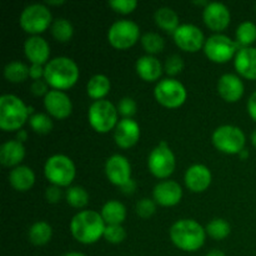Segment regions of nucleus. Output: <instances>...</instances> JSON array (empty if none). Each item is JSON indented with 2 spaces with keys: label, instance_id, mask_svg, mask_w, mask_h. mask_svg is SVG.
<instances>
[{
  "label": "nucleus",
  "instance_id": "nucleus-1",
  "mask_svg": "<svg viewBox=\"0 0 256 256\" xmlns=\"http://www.w3.org/2000/svg\"><path fill=\"white\" fill-rule=\"evenodd\" d=\"M105 222L102 214L94 210H82L70 222L72 236L82 244H94L104 235Z\"/></svg>",
  "mask_w": 256,
  "mask_h": 256
},
{
  "label": "nucleus",
  "instance_id": "nucleus-2",
  "mask_svg": "<svg viewBox=\"0 0 256 256\" xmlns=\"http://www.w3.org/2000/svg\"><path fill=\"white\" fill-rule=\"evenodd\" d=\"M206 230L192 219L178 220L170 228V239L184 252H196L204 245Z\"/></svg>",
  "mask_w": 256,
  "mask_h": 256
},
{
  "label": "nucleus",
  "instance_id": "nucleus-3",
  "mask_svg": "<svg viewBox=\"0 0 256 256\" xmlns=\"http://www.w3.org/2000/svg\"><path fill=\"white\" fill-rule=\"evenodd\" d=\"M79 69L72 59L68 56H56L49 60L44 66V79L56 90L69 89L76 82Z\"/></svg>",
  "mask_w": 256,
  "mask_h": 256
},
{
  "label": "nucleus",
  "instance_id": "nucleus-4",
  "mask_svg": "<svg viewBox=\"0 0 256 256\" xmlns=\"http://www.w3.org/2000/svg\"><path fill=\"white\" fill-rule=\"evenodd\" d=\"M28 106L20 98L4 94L0 98V128L5 132L19 130L28 119Z\"/></svg>",
  "mask_w": 256,
  "mask_h": 256
},
{
  "label": "nucleus",
  "instance_id": "nucleus-5",
  "mask_svg": "<svg viewBox=\"0 0 256 256\" xmlns=\"http://www.w3.org/2000/svg\"><path fill=\"white\" fill-rule=\"evenodd\" d=\"M44 174L52 185L68 186L75 178V165L66 155H52L45 162Z\"/></svg>",
  "mask_w": 256,
  "mask_h": 256
},
{
  "label": "nucleus",
  "instance_id": "nucleus-6",
  "mask_svg": "<svg viewBox=\"0 0 256 256\" xmlns=\"http://www.w3.org/2000/svg\"><path fill=\"white\" fill-rule=\"evenodd\" d=\"M118 109L109 100H95L89 106L88 118L89 122L98 132H108L116 126Z\"/></svg>",
  "mask_w": 256,
  "mask_h": 256
},
{
  "label": "nucleus",
  "instance_id": "nucleus-7",
  "mask_svg": "<svg viewBox=\"0 0 256 256\" xmlns=\"http://www.w3.org/2000/svg\"><path fill=\"white\" fill-rule=\"evenodd\" d=\"M212 144L225 154H239L245 146L244 132L235 125H222L212 132Z\"/></svg>",
  "mask_w": 256,
  "mask_h": 256
},
{
  "label": "nucleus",
  "instance_id": "nucleus-8",
  "mask_svg": "<svg viewBox=\"0 0 256 256\" xmlns=\"http://www.w3.org/2000/svg\"><path fill=\"white\" fill-rule=\"evenodd\" d=\"M20 26L30 34L38 35L48 29L52 22V12L44 4H30L22 9L19 18Z\"/></svg>",
  "mask_w": 256,
  "mask_h": 256
},
{
  "label": "nucleus",
  "instance_id": "nucleus-9",
  "mask_svg": "<svg viewBox=\"0 0 256 256\" xmlns=\"http://www.w3.org/2000/svg\"><path fill=\"white\" fill-rule=\"evenodd\" d=\"M139 25L129 19H120L112 22L108 30V40L116 49H128L139 39Z\"/></svg>",
  "mask_w": 256,
  "mask_h": 256
},
{
  "label": "nucleus",
  "instance_id": "nucleus-10",
  "mask_svg": "<svg viewBox=\"0 0 256 256\" xmlns=\"http://www.w3.org/2000/svg\"><path fill=\"white\" fill-rule=\"evenodd\" d=\"M204 52L215 62H226L239 52L236 42L224 34H214L205 40Z\"/></svg>",
  "mask_w": 256,
  "mask_h": 256
},
{
  "label": "nucleus",
  "instance_id": "nucleus-11",
  "mask_svg": "<svg viewBox=\"0 0 256 256\" xmlns=\"http://www.w3.org/2000/svg\"><path fill=\"white\" fill-rule=\"evenodd\" d=\"M158 102L166 108H178L186 100V89L176 79L166 78L160 80L154 89Z\"/></svg>",
  "mask_w": 256,
  "mask_h": 256
},
{
  "label": "nucleus",
  "instance_id": "nucleus-12",
  "mask_svg": "<svg viewBox=\"0 0 256 256\" xmlns=\"http://www.w3.org/2000/svg\"><path fill=\"white\" fill-rule=\"evenodd\" d=\"M149 170L160 179L170 176L175 169V155L169 146H160L152 150L148 158Z\"/></svg>",
  "mask_w": 256,
  "mask_h": 256
},
{
  "label": "nucleus",
  "instance_id": "nucleus-13",
  "mask_svg": "<svg viewBox=\"0 0 256 256\" xmlns=\"http://www.w3.org/2000/svg\"><path fill=\"white\" fill-rule=\"evenodd\" d=\"M172 35L178 46L185 52H195L205 44L204 32L194 24H180Z\"/></svg>",
  "mask_w": 256,
  "mask_h": 256
},
{
  "label": "nucleus",
  "instance_id": "nucleus-14",
  "mask_svg": "<svg viewBox=\"0 0 256 256\" xmlns=\"http://www.w3.org/2000/svg\"><path fill=\"white\" fill-rule=\"evenodd\" d=\"M105 174H106L110 182L122 186L128 180L132 179L130 178V175H132L130 162H128L124 155H112L110 158H108L106 162H105Z\"/></svg>",
  "mask_w": 256,
  "mask_h": 256
},
{
  "label": "nucleus",
  "instance_id": "nucleus-15",
  "mask_svg": "<svg viewBox=\"0 0 256 256\" xmlns=\"http://www.w3.org/2000/svg\"><path fill=\"white\" fill-rule=\"evenodd\" d=\"M44 105L48 112L58 119H65L72 114V100L62 90H49L44 96Z\"/></svg>",
  "mask_w": 256,
  "mask_h": 256
},
{
  "label": "nucleus",
  "instance_id": "nucleus-16",
  "mask_svg": "<svg viewBox=\"0 0 256 256\" xmlns=\"http://www.w3.org/2000/svg\"><path fill=\"white\" fill-rule=\"evenodd\" d=\"M202 18L208 26L215 32L224 30L230 22V12L222 2H212L205 5Z\"/></svg>",
  "mask_w": 256,
  "mask_h": 256
},
{
  "label": "nucleus",
  "instance_id": "nucleus-17",
  "mask_svg": "<svg viewBox=\"0 0 256 256\" xmlns=\"http://www.w3.org/2000/svg\"><path fill=\"white\" fill-rule=\"evenodd\" d=\"M152 196L155 202L162 206H174L182 200V189L174 180H164L155 185Z\"/></svg>",
  "mask_w": 256,
  "mask_h": 256
},
{
  "label": "nucleus",
  "instance_id": "nucleus-18",
  "mask_svg": "<svg viewBox=\"0 0 256 256\" xmlns=\"http://www.w3.org/2000/svg\"><path fill=\"white\" fill-rule=\"evenodd\" d=\"M140 136V126L135 120L132 119H122L116 124L114 130V139L115 142L120 148L132 146L136 144Z\"/></svg>",
  "mask_w": 256,
  "mask_h": 256
},
{
  "label": "nucleus",
  "instance_id": "nucleus-19",
  "mask_svg": "<svg viewBox=\"0 0 256 256\" xmlns=\"http://www.w3.org/2000/svg\"><path fill=\"white\" fill-rule=\"evenodd\" d=\"M218 92L224 100L235 102L244 94V82L238 75L228 72L220 76L218 82Z\"/></svg>",
  "mask_w": 256,
  "mask_h": 256
},
{
  "label": "nucleus",
  "instance_id": "nucleus-20",
  "mask_svg": "<svg viewBox=\"0 0 256 256\" xmlns=\"http://www.w3.org/2000/svg\"><path fill=\"white\" fill-rule=\"evenodd\" d=\"M24 52L32 64H46L50 55V48L46 40L40 35L29 36L24 42Z\"/></svg>",
  "mask_w": 256,
  "mask_h": 256
},
{
  "label": "nucleus",
  "instance_id": "nucleus-21",
  "mask_svg": "<svg viewBox=\"0 0 256 256\" xmlns=\"http://www.w3.org/2000/svg\"><path fill=\"white\" fill-rule=\"evenodd\" d=\"M212 182V172L205 165L194 164L185 172V184L194 192H202L209 188Z\"/></svg>",
  "mask_w": 256,
  "mask_h": 256
},
{
  "label": "nucleus",
  "instance_id": "nucleus-22",
  "mask_svg": "<svg viewBox=\"0 0 256 256\" xmlns=\"http://www.w3.org/2000/svg\"><path fill=\"white\" fill-rule=\"evenodd\" d=\"M235 69L242 76L256 80V48H242L235 55Z\"/></svg>",
  "mask_w": 256,
  "mask_h": 256
},
{
  "label": "nucleus",
  "instance_id": "nucleus-23",
  "mask_svg": "<svg viewBox=\"0 0 256 256\" xmlns=\"http://www.w3.org/2000/svg\"><path fill=\"white\" fill-rule=\"evenodd\" d=\"M136 72L145 82H155L160 78L162 72V62L154 55H144L136 60Z\"/></svg>",
  "mask_w": 256,
  "mask_h": 256
},
{
  "label": "nucleus",
  "instance_id": "nucleus-24",
  "mask_svg": "<svg viewBox=\"0 0 256 256\" xmlns=\"http://www.w3.org/2000/svg\"><path fill=\"white\" fill-rule=\"evenodd\" d=\"M25 156V148L19 140H8L0 146V162L4 166H18Z\"/></svg>",
  "mask_w": 256,
  "mask_h": 256
},
{
  "label": "nucleus",
  "instance_id": "nucleus-25",
  "mask_svg": "<svg viewBox=\"0 0 256 256\" xmlns=\"http://www.w3.org/2000/svg\"><path fill=\"white\" fill-rule=\"evenodd\" d=\"M9 182L18 192H26L34 185L35 174L29 166L18 165L10 172Z\"/></svg>",
  "mask_w": 256,
  "mask_h": 256
},
{
  "label": "nucleus",
  "instance_id": "nucleus-26",
  "mask_svg": "<svg viewBox=\"0 0 256 256\" xmlns=\"http://www.w3.org/2000/svg\"><path fill=\"white\" fill-rule=\"evenodd\" d=\"M100 214L106 225H122L126 218V209L118 200H109L104 204Z\"/></svg>",
  "mask_w": 256,
  "mask_h": 256
},
{
  "label": "nucleus",
  "instance_id": "nucleus-27",
  "mask_svg": "<svg viewBox=\"0 0 256 256\" xmlns=\"http://www.w3.org/2000/svg\"><path fill=\"white\" fill-rule=\"evenodd\" d=\"M154 19L155 22H156L162 29H164L165 32H172V34H174L175 30L180 26L179 16H178L176 12L169 6L159 8V9L155 12Z\"/></svg>",
  "mask_w": 256,
  "mask_h": 256
},
{
  "label": "nucleus",
  "instance_id": "nucleus-28",
  "mask_svg": "<svg viewBox=\"0 0 256 256\" xmlns=\"http://www.w3.org/2000/svg\"><path fill=\"white\" fill-rule=\"evenodd\" d=\"M110 80L106 75L96 74L89 79L86 84V92L92 99L100 100L109 92Z\"/></svg>",
  "mask_w": 256,
  "mask_h": 256
},
{
  "label": "nucleus",
  "instance_id": "nucleus-29",
  "mask_svg": "<svg viewBox=\"0 0 256 256\" xmlns=\"http://www.w3.org/2000/svg\"><path fill=\"white\" fill-rule=\"evenodd\" d=\"M256 40V24L255 22L246 20L242 22L236 29V44L239 46V50L242 48H248L255 42Z\"/></svg>",
  "mask_w": 256,
  "mask_h": 256
},
{
  "label": "nucleus",
  "instance_id": "nucleus-30",
  "mask_svg": "<svg viewBox=\"0 0 256 256\" xmlns=\"http://www.w3.org/2000/svg\"><path fill=\"white\" fill-rule=\"evenodd\" d=\"M52 234V226L46 222H36L30 226L29 239L35 245H45Z\"/></svg>",
  "mask_w": 256,
  "mask_h": 256
},
{
  "label": "nucleus",
  "instance_id": "nucleus-31",
  "mask_svg": "<svg viewBox=\"0 0 256 256\" xmlns=\"http://www.w3.org/2000/svg\"><path fill=\"white\" fill-rule=\"evenodd\" d=\"M4 76L12 82H22L29 76V66L19 60H14L5 65Z\"/></svg>",
  "mask_w": 256,
  "mask_h": 256
},
{
  "label": "nucleus",
  "instance_id": "nucleus-32",
  "mask_svg": "<svg viewBox=\"0 0 256 256\" xmlns=\"http://www.w3.org/2000/svg\"><path fill=\"white\" fill-rule=\"evenodd\" d=\"M52 34L58 42H65L72 39V34H74V28L68 19L58 18L52 22Z\"/></svg>",
  "mask_w": 256,
  "mask_h": 256
},
{
  "label": "nucleus",
  "instance_id": "nucleus-33",
  "mask_svg": "<svg viewBox=\"0 0 256 256\" xmlns=\"http://www.w3.org/2000/svg\"><path fill=\"white\" fill-rule=\"evenodd\" d=\"M142 44L149 55L162 52L165 48V40L155 32H148L142 36Z\"/></svg>",
  "mask_w": 256,
  "mask_h": 256
},
{
  "label": "nucleus",
  "instance_id": "nucleus-34",
  "mask_svg": "<svg viewBox=\"0 0 256 256\" xmlns=\"http://www.w3.org/2000/svg\"><path fill=\"white\" fill-rule=\"evenodd\" d=\"M206 234L215 240H222L230 234V224L225 219L215 218L206 225Z\"/></svg>",
  "mask_w": 256,
  "mask_h": 256
},
{
  "label": "nucleus",
  "instance_id": "nucleus-35",
  "mask_svg": "<svg viewBox=\"0 0 256 256\" xmlns=\"http://www.w3.org/2000/svg\"><path fill=\"white\" fill-rule=\"evenodd\" d=\"M65 198H66L68 204L78 209L84 208L89 202V194L82 186H70L65 192Z\"/></svg>",
  "mask_w": 256,
  "mask_h": 256
},
{
  "label": "nucleus",
  "instance_id": "nucleus-36",
  "mask_svg": "<svg viewBox=\"0 0 256 256\" xmlns=\"http://www.w3.org/2000/svg\"><path fill=\"white\" fill-rule=\"evenodd\" d=\"M29 124L38 134H48L52 129V120L44 112L32 114L29 119Z\"/></svg>",
  "mask_w": 256,
  "mask_h": 256
},
{
  "label": "nucleus",
  "instance_id": "nucleus-37",
  "mask_svg": "<svg viewBox=\"0 0 256 256\" xmlns=\"http://www.w3.org/2000/svg\"><path fill=\"white\" fill-rule=\"evenodd\" d=\"M102 236L112 244H120L126 238V232L122 225H106Z\"/></svg>",
  "mask_w": 256,
  "mask_h": 256
},
{
  "label": "nucleus",
  "instance_id": "nucleus-38",
  "mask_svg": "<svg viewBox=\"0 0 256 256\" xmlns=\"http://www.w3.org/2000/svg\"><path fill=\"white\" fill-rule=\"evenodd\" d=\"M136 102H135V100L132 98L125 96L119 100L116 109L118 112L124 116V119H126V118L128 119H132V115L136 112Z\"/></svg>",
  "mask_w": 256,
  "mask_h": 256
},
{
  "label": "nucleus",
  "instance_id": "nucleus-39",
  "mask_svg": "<svg viewBox=\"0 0 256 256\" xmlns=\"http://www.w3.org/2000/svg\"><path fill=\"white\" fill-rule=\"evenodd\" d=\"M135 210H136V214L139 215L142 219H146V218H150L156 210V205H155L154 200L149 199V198H144V199L139 200L136 202V206H135Z\"/></svg>",
  "mask_w": 256,
  "mask_h": 256
},
{
  "label": "nucleus",
  "instance_id": "nucleus-40",
  "mask_svg": "<svg viewBox=\"0 0 256 256\" xmlns=\"http://www.w3.org/2000/svg\"><path fill=\"white\" fill-rule=\"evenodd\" d=\"M182 69H184V60L180 55L172 54L166 58V60H165V70H166L168 74L176 75Z\"/></svg>",
  "mask_w": 256,
  "mask_h": 256
},
{
  "label": "nucleus",
  "instance_id": "nucleus-41",
  "mask_svg": "<svg viewBox=\"0 0 256 256\" xmlns=\"http://www.w3.org/2000/svg\"><path fill=\"white\" fill-rule=\"evenodd\" d=\"M109 5L118 12L129 14L138 6L136 0H110Z\"/></svg>",
  "mask_w": 256,
  "mask_h": 256
},
{
  "label": "nucleus",
  "instance_id": "nucleus-42",
  "mask_svg": "<svg viewBox=\"0 0 256 256\" xmlns=\"http://www.w3.org/2000/svg\"><path fill=\"white\" fill-rule=\"evenodd\" d=\"M48 85L49 84H48L45 79L34 80V82H32V85H30V90H32V94L36 95V96H40V95H46L48 92H49V90H48Z\"/></svg>",
  "mask_w": 256,
  "mask_h": 256
},
{
  "label": "nucleus",
  "instance_id": "nucleus-43",
  "mask_svg": "<svg viewBox=\"0 0 256 256\" xmlns=\"http://www.w3.org/2000/svg\"><path fill=\"white\" fill-rule=\"evenodd\" d=\"M45 198H46L48 202H50V204H56L60 200V198H62L60 186H56V185L48 186L46 190H45Z\"/></svg>",
  "mask_w": 256,
  "mask_h": 256
},
{
  "label": "nucleus",
  "instance_id": "nucleus-44",
  "mask_svg": "<svg viewBox=\"0 0 256 256\" xmlns=\"http://www.w3.org/2000/svg\"><path fill=\"white\" fill-rule=\"evenodd\" d=\"M29 76L34 80L42 79L44 76V68L40 64H32L29 68Z\"/></svg>",
  "mask_w": 256,
  "mask_h": 256
},
{
  "label": "nucleus",
  "instance_id": "nucleus-45",
  "mask_svg": "<svg viewBox=\"0 0 256 256\" xmlns=\"http://www.w3.org/2000/svg\"><path fill=\"white\" fill-rule=\"evenodd\" d=\"M248 112L252 118V120L256 122V92H252L248 100Z\"/></svg>",
  "mask_w": 256,
  "mask_h": 256
},
{
  "label": "nucleus",
  "instance_id": "nucleus-46",
  "mask_svg": "<svg viewBox=\"0 0 256 256\" xmlns=\"http://www.w3.org/2000/svg\"><path fill=\"white\" fill-rule=\"evenodd\" d=\"M120 188H122V192H125V194H132V192H135V189H136V182L132 179H129L126 182H125V184H122Z\"/></svg>",
  "mask_w": 256,
  "mask_h": 256
},
{
  "label": "nucleus",
  "instance_id": "nucleus-47",
  "mask_svg": "<svg viewBox=\"0 0 256 256\" xmlns=\"http://www.w3.org/2000/svg\"><path fill=\"white\" fill-rule=\"evenodd\" d=\"M26 138H28L26 130H22V129L18 130V132H16V140H19L20 142H25V140H26Z\"/></svg>",
  "mask_w": 256,
  "mask_h": 256
},
{
  "label": "nucleus",
  "instance_id": "nucleus-48",
  "mask_svg": "<svg viewBox=\"0 0 256 256\" xmlns=\"http://www.w3.org/2000/svg\"><path fill=\"white\" fill-rule=\"evenodd\" d=\"M205 256H225V254L222 252V250L214 249V250H210V252Z\"/></svg>",
  "mask_w": 256,
  "mask_h": 256
},
{
  "label": "nucleus",
  "instance_id": "nucleus-49",
  "mask_svg": "<svg viewBox=\"0 0 256 256\" xmlns=\"http://www.w3.org/2000/svg\"><path fill=\"white\" fill-rule=\"evenodd\" d=\"M239 156H240V159H246V158L249 156V152H248L246 149L242 150V152H239Z\"/></svg>",
  "mask_w": 256,
  "mask_h": 256
},
{
  "label": "nucleus",
  "instance_id": "nucleus-50",
  "mask_svg": "<svg viewBox=\"0 0 256 256\" xmlns=\"http://www.w3.org/2000/svg\"><path fill=\"white\" fill-rule=\"evenodd\" d=\"M62 256H85L84 254H82V252H66L65 255Z\"/></svg>",
  "mask_w": 256,
  "mask_h": 256
},
{
  "label": "nucleus",
  "instance_id": "nucleus-51",
  "mask_svg": "<svg viewBox=\"0 0 256 256\" xmlns=\"http://www.w3.org/2000/svg\"><path fill=\"white\" fill-rule=\"evenodd\" d=\"M64 0H48V4H52V5H58V4H62Z\"/></svg>",
  "mask_w": 256,
  "mask_h": 256
},
{
  "label": "nucleus",
  "instance_id": "nucleus-52",
  "mask_svg": "<svg viewBox=\"0 0 256 256\" xmlns=\"http://www.w3.org/2000/svg\"><path fill=\"white\" fill-rule=\"evenodd\" d=\"M252 145L256 148V129L252 132Z\"/></svg>",
  "mask_w": 256,
  "mask_h": 256
},
{
  "label": "nucleus",
  "instance_id": "nucleus-53",
  "mask_svg": "<svg viewBox=\"0 0 256 256\" xmlns=\"http://www.w3.org/2000/svg\"><path fill=\"white\" fill-rule=\"evenodd\" d=\"M255 9H256V4H255Z\"/></svg>",
  "mask_w": 256,
  "mask_h": 256
}]
</instances>
